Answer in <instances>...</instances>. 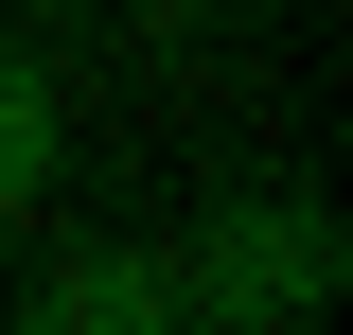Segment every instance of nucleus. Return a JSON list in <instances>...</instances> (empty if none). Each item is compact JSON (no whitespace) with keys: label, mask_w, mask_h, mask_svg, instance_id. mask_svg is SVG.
I'll list each match as a JSON object with an SVG mask.
<instances>
[{"label":"nucleus","mask_w":353,"mask_h":335,"mask_svg":"<svg viewBox=\"0 0 353 335\" xmlns=\"http://www.w3.org/2000/svg\"><path fill=\"white\" fill-rule=\"evenodd\" d=\"M336 300V212L318 194H212L194 212V247H176V318L194 335H283V318H318Z\"/></svg>","instance_id":"obj_1"},{"label":"nucleus","mask_w":353,"mask_h":335,"mask_svg":"<svg viewBox=\"0 0 353 335\" xmlns=\"http://www.w3.org/2000/svg\"><path fill=\"white\" fill-rule=\"evenodd\" d=\"M18 318H36V335H176V265H141V247H53L36 283H18Z\"/></svg>","instance_id":"obj_2"},{"label":"nucleus","mask_w":353,"mask_h":335,"mask_svg":"<svg viewBox=\"0 0 353 335\" xmlns=\"http://www.w3.org/2000/svg\"><path fill=\"white\" fill-rule=\"evenodd\" d=\"M53 159H71V124H53V71H36V53H0V230L53 194Z\"/></svg>","instance_id":"obj_3"}]
</instances>
